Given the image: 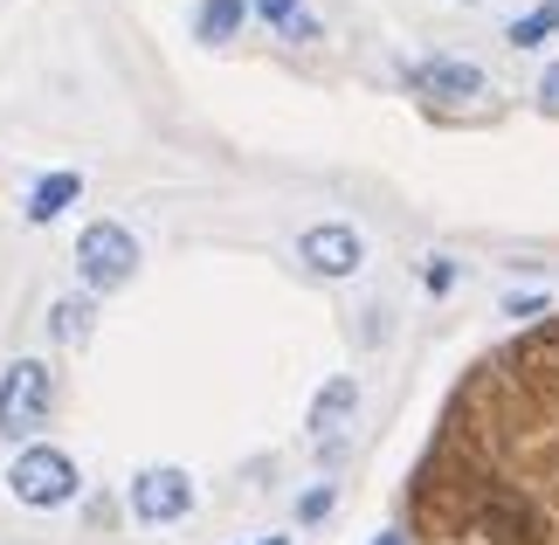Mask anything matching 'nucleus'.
<instances>
[{
	"instance_id": "obj_1",
	"label": "nucleus",
	"mask_w": 559,
	"mask_h": 545,
	"mask_svg": "<svg viewBox=\"0 0 559 545\" xmlns=\"http://www.w3.org/2000/svg\"><path fill=\"white\" fill-rule=\"evenodd\" d=\"M76 276H83V291H124V283L139 276V242H132V228H118V222H91L76 235Z\"/></svg>"
},
{
	"instance_id": "obj_2",
	"label": "nucleus",
	"mask_w": 559,
	"mask_h": 545,
	"mask_svg": "<svg viewBox=\"0 0 559 545\" xmlns=\"http://www.w3.org/2000/svg\"><path fill=\"white\" fill-rule=\"evenodd\" d=\"M56 407V374L41 359H14L8 374H0V435H35L41 422H49Z\"/></svg>"
},
{
	"instance_id": "obj_3",
	"label": "nucleus",
	"mask_w": 559,
	"mask_h": 545,
	"mask_svg": "<svg viewBox=\"0 0 559 545\" xmlns=\"http://www.w3.org/2000/svg\"><path fill=\"white\" fill-rule=\"evenodd\" d=\"M8 484H14V497L21 505H35V511H56V505H70L76 497V463L62 449H21L14 455V470H8Z\"/></svg>"
},
{
	"instance_id": "obj_4",
	"label": "nucleus",
	"mask_w": 559,
	"mask_h": 545,
	"mask_svg": "<svg viewBox=\"0 0 559 545\" xmlns=\"http://www.w3.org/2000/svg\"><path fill=\"white\" fill-rule=\"evenodd\" d=\"M297 263H305L311 276H359V263H367V242H359V228L346 222H318L297 235Z\"/></svg>"
},
{
	"instance_id": "obj_5",
	"label": "nucleus",
	"mask_w": 559,
	"mask_h": 545,
	"mask_svg": "<svg viewBox=\"0 0 559 545\" xmlns=\"http://www.w3.org/2000/svg\"><path fill=\"white\" fill-rule=\"evenodd\" d=\"M193 511V476L159 463V470H139L132 476V518L139 525H174V518Z\"/></svg>"
},
{
	"instance_id": "obj_6",
	"label": "nucleus",
	"mask_w": 559,
	"mask_h": 545,
	"mask_svg": "<svg viewBox=\"0 0 559 545\" xmlns=\"http://www.w3.org/2000/svg\"><path fill=\"white\" fill-rule=\"evenodd\" d=\"M407 91H421L436 104H477V97H490V76L477 70V62L428 56V62H407Z\"/></svg>"
},
{
	"instance_id": "obj_7",
	"label": "nucleus",
	"mask_w": 559,
	"mask_h": 545,
	"mask_svg": "<svg viewBox=\"0 0 559 545\" xmlns=\"http://www.w3.org/2000/svg\"><path fill=\"white\" fill-rule=\"evenodd\" d=\"M353 407H359V387L346 374L325 380V387H318V401H311V435H318V442H338L346 422H353Z\"/></svg>"
},
{
	"instance_id": "obj_8",
	"label": "nucleus",
	"mask_w": 559,
	"mask_h": 545,
	"mask_svg": "<svg viewBox=\"0 0 559 545\" xmlns=\"http://www.w3.org/2000/svg\"><path fill=\"white\" fill-rule=\"evenodd\" d=\"M76 193H83V173H41V180L28 187V222H35V228L56 222V214L76 201Z\"/></svg>"
},
{
	"instance_id": "obj_9",
	"label": "nucleus",
	"mask_w": 559,
	"mask_h": 545,
	"mask_svg": "<svg viewBox=\"0 0 559 545\" xmlns=\"http://www.w3.org/2000/svg\"><path fill=\"white\" fill-rule=\"evenodd\" d=\"M242 21H249V0H201V8H193V35L201 42H235Z\"/></svg>"
},
{
	"instance_id": "obj_10",
	"label": "nucleus",
	"mask_w": 559,
	"mask_h": 545,
	"mask_svg": "<svg viewBox=\"0 0 559 545\" xmlns=\"http://www.w3.org/2000/svg\"><path fill=\"white\" fill-rule=\"evenodd\" d=\"M255 14H263L284 42H318V21L305 14V0H255Z\"/></svg>"
},
{
	"instance_id": "obj_11",
	"label": "nucleus",
	"mask_w": 559,
	"mask_h": 545,
	"mask_svg": "<svg viewBox=\"0 0 559 545\" xmlns=\"http://www.w3.org/2000/svg\"><path fill=\"white\" fill-rule=\"evenodd\" d=\"M546 35H559V0H539L532 14H519V21L504 28L511 49H546Z\"/></svg>"
},
{
	"instance_id": "obj_12",
	"label": "nucleus",
	"mask_w": 559,
	"mask_h": 545,
	"mask_svg": "<svg viewBox=\"0 0 559 545\" xmlns=\"http://www.w3.org/2000/svg\"><path fill=\"white\" fill-rule=\"evenodd\" d=\"M91 297H56V311H49V332L62 339V345H83L91 339Z\"/></svg>"
},
{
	"instance_id": "obj_13",
	"label": "nucleus",
	"mask_w": 559,
	"mask_h": 545,
	"mask_svg": "<svg viewBox=\"0 0 559 545\" xmlns=\"http://www.w3.org/2000/svg\"><path fill=\"white\" fill-rule=\"evenodd\" d=\"M421 283H428V297H449V291H456V263H449V256H436V263L421 270Z\"/></svg>"
},
{
	"instance_id": "obj_14",
	"label": "nucleus",
	"mask_w": 559,
	"mask_h": 545,
	"mask_svg": "<svg viewBox=\"0 0 559 545\" xmlns=\"http://www.w3.org/2000/svg\"><path fill=\"white\" fill-rule=\"evenodd\" d=\"M539 111L559 118V62H546V76H539Z\"/></svg>"
},
{
	"instance_id": "obj_15",
	"label": "nucleus",
	"mask_w": 559,
	"mask_h": 545,
	"mask_svg": "<svg viewBox=\"0 0 559 545\" xmlns=\"http://www.w3.org/2000/svg\"><path fill=\"white\" fill-rule=\"evenodd\" d=\"M325 511H332V484H325V490H305V505H297V518H305V525H318Z\"/></svg>"
},
{
	"instance_id": "obj_16",
	"label": "nucleus",
	"mask_w": 559,
	"mask_h": 545,
	"mask_svg": "<svg viewBox=\"0 0 559 545\" xmlns=\"http://www.w3.org/2000/svg\"><path fill=\"white\" fill-rule=\"evenodd\" d=\"M380 545H407V538H394V532H386V538H380Z\"/></svg>"
},
{
	"instance_id": "obj_17",
	"label": "nucleus",
	"mask_w": 559,
	"mask_h": 545,
	"mask_svg": "<svg viewBox=\"0 0 559 545\" xmlns=\"http://www.w3.org/2000/svg\"><path fill=\"white\" fill-rule=\"evenodd\" d=\"M263 545H290V538H263Z\"/></svg>"
},
{
	"instance_id": "obj_18",
	"label": "nucleus",
	"mask_w": 559,
	"mask_h": 545,
	"mask_svg": "<svg viewBox=\"0 0 559 545\" xmlns=\"http://www.w3.org/2000/svg\"><path fill=\"white\" fill-rule=\"evenodd\" d=\"M463 8H477V0H463Z\"/></svg>"
}]
</instances>
